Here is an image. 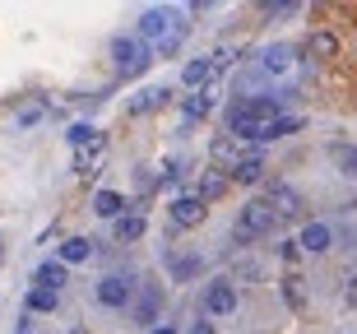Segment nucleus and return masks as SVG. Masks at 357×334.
<instances>
[{
  "label": "nucleus",
  "mask_w": 357,
  "mask_h": 334,
  "mask_svg": "<svg viewBox=\"0 0 357 334\" xmlns=\"http://www.w3.org/2000/svg\"><path fill=\"white\" fill-rule=\"evenodd\" d=\"M199 269V260H181V265H176V279H185V274H195Z\"/></svg>",
  "instance_id": "nucleus-23"
},
{
  "label": "nucleus",
  "mask_w": 357,
  "mask_h": 334,
  "mask_svg": "<svg viewBox=\"0 0 357 334\" xmlns=\"http://www.w3.org/2000/svg\"><path fill=\"white\" fill-rule=\"evenodd\" d=\"M269 209H274V218H292L297 214V209H302V195H297V190L292 186H283V181H274V186H269Z\"/></svg>",
  "instance_id": "nucleus-6"
},
{
  "label": "nucleus",
  "mask_w": 357,
  "mask_h": 334,
  "mask_svg": "<svg viewBox=\"0 0 357 334\" xmlns=\"http://www.w3.org/2000/svg\"><path fill=\"white\" fill-rule=\"evenodd\" d=\"M190 334H213V325L209 321H195V325H190Z\"/></svg>",
  "instance_id": "nucleus-24"
},
{
  "label": "nucleus",
  "mask_w": 357,
  "mask_h": 334,
  "mask_svg": "<svg viewBox=\"0 0 357 334\" xmlns=\"http://www.w3.org/2000/svg\"><path fill=\"white\" fill-rule=\"evenodd\" d=\"M204 200L199 195H181V200H172V223L176 227H195V223H204Z\"/></svg>",
  "instance_id": "nucleus-7"
},
{
  "label": "nucleus",
  "mask_w": 357,
  "mask_h": 334,
  "mask_svg": "<svg viewBox=\"0 0 357 334\" xmlns=\"http://www.w3.org/2000/svg\"><path fill=\"white\" fill-rule=\"evenodd\" d=\"M265 176V158L260 153H241V158H232V167H227V181H237V186H255Z\"/></svg>",
  "instance_id": "nucleus-5"
},
{
  "label": "nucleus",
  "mask_w": 357,
  "mask_h": 334,
  "mask_svg": "<svg viewBox=\"0 0 357 334\" xmlns=\"http://www.w3.org/2000/svg\"><path fill=\"white\" fill-rule=\"evenodd\" d=\"M209 107H213V103H209V98H204V93L185 98V116H209Z\"/></svg>",
  "instance_id": "nucleus-21"
},
{
  "label": "nucleus",
  "mask_w": 357,
  "mask_h": 334,
  "mask_svg": "<svg viewBox=\"0 0 357 334\" xmlns=\"http://www.w3.org/2000/svg\"><path fill=\"white\" fill-rule=\"evenodd\" d=\"M185 28L176 24L172 10H144L139 14V42H144L149 52L158 47V52H176V42H181Z\"/></svg>",
  "instance_id": "nucleus-1"
},
{
  "label": "nucleus",
  "mask_w": 357,
  "mask_h": 334,
  "mask_svg": "<svg viewBox=\"0 0 357 334\" xmlns=\"http://www.w3.org/2000/svg\"><path fill=\"white\" fill-rule=\"evenodd\" d=\"M344 302H348V307H357V274L348 279V288H344Z\"/></svg>",
  "instance_id": "nucleus-22"
},
{
  "label": "nucleus",
  "mask_w": 357,
  "mask_h": 334,
  "mask_svg": "<svg viewBox=\"0 0 357 334\" xmlns=\"http://www.w3.org/2000/svg\"><path fill=\"white\" fill-rule=\"evenodd\" d=\"M269 227H274V209H269L265 200H251V204H241L232 237H237V241H255V237H265Z\"/></svg>",
  "instance_id": "nucleus-3"
},
{
  "label": "nucleus",
  "mask_w": 357,
  "mask_h": 334,
  "mask_svg": "<svg viewBox=\"0 0 357 334\" xmlns=\"http://www.w3.org/2000/svg\"><path fill=\"white\" fill-rule=\"evenodd\" d=\"M167 98H172V89H167V84H162V89H144V93L130 103V112H153V107H162Z\"/></svg>",
  "instance_id": "nucleus-17"
},
{
  "label": "nucleus",
  "mask_w": 357,
  "mask_h": 334,
  "mask_svg": "<svg viewBox=\"0 0 357 334\" xmlns=\"http://www.w3.org/2000/svg\"><path fill=\"white\" fill-rule=\"evenodd\" d=\"M149 334H176V330H172V325H153Z\"/></svg>",
  "instance_id": "nucleus-25"
},
{
  "label": "nucleus",
  "mask_w": 357,
  "mask_h": 334,
  "mask_svg": "<svg viewBox=\"0 0 357 334\" xmlns=\"http://www.w3.org/2000/svg\"><path fill=\"white\" fill-rule=\"evenodd\" d=\"M292 130H302V116H274L265 126V139H283V135H292Z\"/></svg>",
  "instance_id": "nucleus-18"
},
{
  "label": "nucleus",
  "mask_w": 357,
  "mask_h": 334,
  "mask_svg": "<svg viewBox=\"0 0 357 334\" xmlns=\"http://www.w3.org/2000/svg\"><path fill=\"white\" fill-rule=\"evenodd\" d=\"M181 79H185V89H204V84L213 79V61H209V56H199V61H190Z\"/></svg>",
  "instance_id": "nucleus-15"
},
{
  "label": "nucleus",
  "mask_w": 357,
  "mask_h": 334,
  "mask_svg": "<svg viewBox=\"0 0 357 334\" xmlns=\"http://www.w3.org/2000/svg\"><path fill=\"white\" fill-rule=\"evenodd\" d=\"M33 283H38V288H47V293H61V288H66V265H61V260H47V265H38Z\"/></svg>",
  "instance_id": "nucleus-12"
},
{
  "label": "nucleus",
  "mask_w": 357,
  "mask_h": 334,
  "mask_svg": "<svg viewBox=\"0 0 357 334\" xmlns=\"http://www.w3.org/2000/svg\"><path fill=\"white\" fill-rule=\"evenodd\" d=\"M98 302H102V307H126V302H130V283L121 279V274H107V279L98 283Z\"/></svg>",
  "instance_id": "nucleus-8"
},
{
  "label": "nucleus",
  "mask_w": 357,
  "mask_h": 334,
  "mask_svg": "<svg viewBox=\"0 0 357 334\" xmlns=\"http://www.w3.org/2000/svg\"><path fill=\"white\" fill-rule=\"evenodd\" d=\"M70 334H89V330H70Z\"/></svg>",
  "instance_id": "nucleus-26"
},
{
  "label": "nucleus",
  "mask_w": 357,
  "mask_h": 334,
  "mask_svg": "<svg viewBox=\"0 0 357 334\" xmlns=\"http://www.w3.org/2000/svg\"><path fill=\"white\" fill-rule=\"evenodd\" d=\"M330 241H334V232H330V223H306L302 227V251H311V255H320V251H330Z\"/></svg>",
  "instance_id": "nucleus-9"
},
{
  "label": "nucleus",
  "mask_w": 357,
  "mask_h": 334,
  "mask_svg": "<svg viewBox=\"0 0 357 334\" xmlns=\"http://www.w3.org/2000/svg\"><path fill=\"white\" fill-rule=\"evenodd\" d=\"M112 61H116V70L126 75V79H135V75H144V70H149L153 52H149L139 38H116V42H112Z\"/></svg>",
  "instance_id": "nucleus-2"
},
{
  "label": "nucleus",
  "mask_w": 357,
  "mask_h": 334,
  "mask_svg": "<svg viewBox=\"0 0 357 334\" xmlns=\"http://www.w3.org/2000/svg\"><path fill=\"white\" fill-rule=\"evenodd\" d=\"M144 218H139V214H121L116 218V223H112V237H116L121 241V246H130V241H139V237H144Z\"/></svg>",
  "instance_id": "nucleus-10"
},
{
  "label": "nucleus",
  "mask_w": 357,
  "mask_h": 334,
  "mask_svg": "<svg viewBox=\"0 0 357 334\" xmlns=\"http://www.w3.org/2000/svg\"><path fill=\"white\" fill-rule=\"evenodd\" d=\"M56 302H61V293H47V288H33L28 293V307L33 311H56Z\"/></svg>",
  "instance_id": "nucleus-20"
},
{
  "label": "nucleus",
  "mask_w": 357,
  "mask_h": 334,
  "mask_svg": "<svg viewBox=\"0 0 357 334\" xmlns=\"http://www.w3.org/2000/svg\"><path fill=\"white\" fill-rule=\"evenodd\" d=\"M93 255V241L89 237H70V241H61V265H84Z\"/></svg>",
  "instance_id": "nucleus-14"
},
{
  "label": "nucleus",
  "mask_w": 357,
  "mask_h": 334,
  "mask_svg": "<svg viewBox=\"0 0 357 334\" xmlns=\"http://www.w3.org/2000/svg\"><path fill=\"white\" fill-rule=\"evenodd\" d=\"M93 214H102V218L116 223V218L126 214V195H121V190H98V195H93Z\"/></svg>",
  "instance_id": "nucleus-11"
},
{
  "label": "nucleus",
  "mask_w": 357,
  "mask_h": 334,
  "mask_svg": "<svg viewBox=\"0 0 357 334\" xmlns=\"http://www.w3.org/2000/svg\"><path fill=\"white\" fill-rule=\"evenodd\" d=\"M330 158L339 162L348 176H357V149H353V144H330Z\"/></svg>",
  "instance_id": "nucleus-19"
},
{
  "label": "nucleus",
  "mask_w": 357,
  "mask_h": 334,
  "mask_svg": "<svg viewBox=\"0 0 357 334\" xmlns=\"http://www.w3.org/2000/svg\"><path fill=\"white\" fill-rule=\"evenodd\" d=\"M288 47H283V42H278V47H265V56H260V70H265V75H283V70H288Z\"/></svg>",
  "instance_id": "nucleus-16"
},
{
  "label": "nucleus",
  "mask_w": 357,
  "mask_h": 334,
  "mask_svg": "<svg viewBox=\"0 0 357 334\" xmlns=\"http://www.w3.org/2000/svg\"><path fill=\"white\" fill-rule=\"evenodd\" d=\"M306 56H316V61H334V56H339V38H334V33H311Z\"/></svg>",
  "instance_id": "nucleus-13"
},
{
  "label": "nucleus",
  "mask_w": 357,
  "mask_h": 334,
  "mask_svg": "<svg viewBox=\"0 0 357 334\" xmlns=\"http://www.w3.org/2000/svg\"><path fill=\"white\" fill-rule=\"evenodd\" d=\"M204 311H209V316H227V311H237V283H227V279L209 283V293H204Z\"/></svg>",
  "instance_id": "nucleus-4"
}]
</instances>
